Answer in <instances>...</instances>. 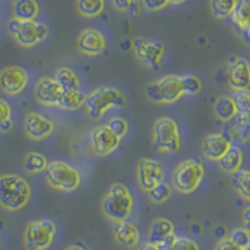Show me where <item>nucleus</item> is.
<instances>
[{
  "mask_svg": "<svg viewBox=\"0 0 250 250\" xmlns=\"http://www.w3.org/2000/svg\"><path fill=\"white\" fill-rule=\"evenodd\" d=\"M31 188L28 180L18 174L0 175V207L8 211H19L28 205Z\"/></svg>",
  "mask_w": 250,
  "mask_h": 250,
  "instance_id": "f257e3e1",
  "label": "nucleus"
},
{
  "mask_svg": "<svg viewBox=\"0 0 250 250\" xmlns=\"http://www.w3.org/2000/svg\"><path fill=\"white\" fill-rule=\"evenodd\" d=\"M134 208L130 191L123 183H113L102 202L103 214L114 223L128 220Z\"/></svg>",
  "mask_w": 250,
  "mask_h": 250,
  "instance_id": "f03ea898",
  "label": "nucleus"
},
{
  "mask_svg": "<svg viewBox=\"0 0 250 250\" xmlns=\"http://www.w3.org/2000/svg\"><path fill=\"white\" fill-rule=\"evenodd\" d=\"M126 104V98L119 89L113 86H103L86 95L84 106L86 108L89 118L98 120L110 109L124 108Z\"/></svg>",
  "mask_w": 250,
  "mask_h": 250,
  "instance_id": "7ed1b4c3",
  "label": "nucleus"
},
{
  "mask_svg": "<svg viewBox=\"0 0 250 250\" xmlns=\"http://www.w3.org/2000/svg\"><path fill=\"white\" fill-rule=\"evenodd\" d=\"M204 174V165L198 158H188L174 169L173 187L182 194H191L198 189Z\"/></svg>",
  "mask_w": 250,
  "mask_h": 250,
  "instance_id": "20e7f679",
  "label": "nucleus"
},
{
  "mask_svg": "<svg viewBox=\"0 0 250 250\" xmlns=\"http://www.w3.org/2000/svg\"><path fill=\"white\" fill-rule=\"evenodd\" d=\"M145 94L155 104H173L185 95L182 77L170 74L149 83L145 88Z\"/></svg>",
  "mask_w": 250,
  "mask_h": 250,
  "instance_id": "39448f33",
  "label": "nucleus"
},
{
  "mask_svg": "<svg viewBox=\"0 0 250 250\" xmlns=\"http://www.w3.org/2000/svg\"><path fill=\"white\" fill-rule=\"evenodd\" d=\"M8 29L15 42L23 48L37 46L38 44L43 43L49 35L48 25L37 20L23 21L13 18L9 20Z\"/></svg>",
  "mask_w": 250,
  "mask_h": 250,
  "instance_id": "423d86ee",
  "label": "nucleus"
},
{
  "mask_svg": "<svg viewBox=\"0 0 250 250\" xmlns=\"http://www.w3.org/2000/svg\"><path fill=\"white\" fill-rule=\"evenodd\" d=\"M45 179L49 187L55 190L71 193L79 188L82 176L79 171L68 163L54 160L49 163L45 169Z\"/></svg>",
  "mask_w": 250,
  "mask_h": 250,
  "instance_id": "0eeeda50",
  "label": "nucleus"
},
{
  "mask_svg": "<svg viewBox=\"0 0 250 250\" xmlns=\"http://www.w3.org/2000/svg\"><path fill=\"white\" fill-rule=\"evenodd\" d=\"M154 146L163 153H178L182 148L179 125L169 117L156 120L153 128Z\"/></svg>",
  "mask_w": 250,
  "mask_h": 250,
  "instance_id": "6e6552de",
  "label": "nucleus"
},
{
  "mask_svg": "<svg viewBox=\"0 0 250 250\" xmlns=\"http://www.w3.org/2000/svg\"><path fill=\"white\" fill-rule=\"evenodd\" d=\"M57 234V225L50 219H38L26 225L23 243L26 250H46Z\"/></svg>",
  "mask_w": 250,
  "mask_h": 250,
  "instance_id": "1a4fd4ad",
  "label": "nucleus"
},
{
  "mask_svg": "<svg viewBox=\"0 0 250 250\" xmlns=\"http://www.w3.org/2000/svg\"><path fill=\"white\" fill-rule=\"evenodd\" d=\"M133 49L135 57L143 65L151 70H159L165 53L164 43L159 40H149L138 37L133 40Z\"/></svg>",
  "mask_w": 250,
  "mask_h": 250,
  "instance_id": "9d476101",
  "label": "nucleus"
},
{
  "mask_svg": "<svg viewBox=\"0 0 250 250\" xmlns=\"http://www.w3.org/2000/svg\"><path fill=\"white\" fill-rule=\"evenodd\" d=\"M89 142L94 154L98 156H108L119 148L122 138H119L106 124L97 125L89 134Z\"/></svg>",
  "mask_w": 250,
  "mask_h": 250,
  "instance_id": "9b49d317",
  "label": "nucleus"
},
{
  "mask_svg": "<svg viewBox=\"0 0 250 250\" xmlns=\"http://www.w3.org/2000/svg\"><path fill=\"white\" fill-rule=\"evenodd\" d=\"M165 169L162 163L150 158H143L137 165L138 185L146 193L151 188L164 182Z\"/></svg>",
  "mask_w": 250,
  "mask_h": 250,
  "instance_id": "f8f14e48",
  "label": "nucleus"
},
{
  "mask_svg": "<svg viewBox=\"0 0 250 250\" xmlns=\"http://www.w3.org/2000/svg\"><path fill=\"white\" fill-rule=\"evenodd\" d=\"M28 83V71L21 66H6L0 71V89L6 95H18L25 89Z\"/></svg>",
  "mask_w": 250,
  "mask_h": 250,
  "instance_id": "ddd939ff",
  "label": "nucleus"
},
{
  "mask_svg": "<svg viewBox=\"0 0 250 250\" xmlns=\"http://www.w3.org/2000/svg\"><path fill=\"white\" fill-rule=\"evenodd\" d=\"M54 122L49 118L44 117L39 113H34V111L26 114L25 119H24V131H25L26 137L30 138L31 140L46 139L54 133Z\"/></svg>",
  "mask_w": 250,
  "mask_h": 250,
  "instance_id": "4468645a",
  "label": "nucleus"
},
{
  "mask_svg": "<svg viewBox=\"0 0 250 250\" xmlns=\"http://www.w3.org/2000/svg\"><path fill=\"white\" fill-rule=\"evenodd\" d=\"M78 50L86 57H97L106 49V40L104 34L98 29H84L77 40Z\"/></svg>",
  "mask_w": 250,
  "mask_h": 250,
  "instance_id": "2eb2a0df",
  "label": "nucleus"
},
{
  "mask_svg": "<svg viewBox=\"0 0 250 250\" xmlns=\"http://www.w3.org/2000/svg\"><path fill=\"white\" fill-rule=\"evenodd\" d=\"M35 98L42 105L57 106L62 94V88L54 78H40L34 89Z\"/></svg>",
  "mask_w": 250,
  "mask_h": 250,
  "instance_id": "dca6fc26",
  "label": "nucleus"
},
{
  "mask_svg": "<svg viewBox=\"0 0 250 250\" xmlns=\"http://www.w3.org/2000/svg\"><path fill=\"white\" fill-rule=\"evenodd\" d=\"M228 83L233 90H243L250 86V64L247 59L235 58L228 66Z\"/></svg>",
  "mask_w": 250,
  "mask_h": 250,
  "instance_id": "f3484780",
  "label": "nucleus"
},
{
  "mask_svg": "<svg viewBox=\"0 0 250 250\" xmlns=\"http://www.w3.org/2000/svg\"><path fill=\"white\" fill-rule=\"evenodd\" d=\"M230 140L223 134H210L203 140L202 153L207 159L218 162L230 148Z\"/></svg>",
  "mask_w": 250,
  "mask_h": 250,
  "instance_id": "a211bd4d",
  "label": "nucleus"
},
{
  "mask_svg": "<svg viewBox=\"0 0 250 250\" xmlns=\"http://www.w3.org/2000/svg\"><path fill=\"white\" fill-rule=\"evenodd\" d=\"M140 239L139 229L137 225L129 222L115 223L114 227V240L119 247L125 249H133L138 245Z\"/></svg>",
  "mask_w": 250,
  "mask_h": 250,
  "instance_id": "6ab92c4d",
  "label": "nucleus"
},
{
  "mask_svg": "<svg viewBox=\"0 0 250 250\" xmlns=\"http://www.w3.org/2000/svg\"><path fill=\"white\" fill-rule=\"evenodd\" d=\"M174 235V224L167 218H158L151 223L148 231V242L151 244H160L165 239Z\"/></svg>",
  "mask_w": 250,
  "mask_h": 250,
  "instance_id": "aec40b11",
  "label": "nucleus"
},
{
  "mask_svg": "<svg viewBox=\"0 0 250 250\" xmlns=\"http://www.w3.org/2000/svg\"><path fill=\"white\" fill-rule=\"evenodd\" d=\"M13 18L23 21L37 20L40 8L37 0H14L13 1Z\"/></svg>",
  "mask_w": 250,
  "mask_h": 250,
  "instance_id": "412c9836",
  "label": "nucleus"
},
{
  "mask_svg": "<svg viewBox=\"0 0 250 250\" xmlns=\"http://www.w3.org/2000/svg\"><path fill=\"white\" fill-rule=\"evenodd\" d=\"M219 167L223 171L228 174H234L235 171L240 170L243 164V151L236 145H230L227 153L218 160Z\"/></svg>",
  "mask_w": 250,
  "mask_h": 250,
  "instance_id": "4be33fe9",
  "label": "nucleus"
},
{
  "mask_svg": "<svg viewBox=\"0 0 250 250\" xmlns=\"http://www.w3.org/2000/svg\"><path fill=\"white\" fill-rule=\"evenodd\" d=\"M86 100V94L82 90H62V97L58 102V108L62 110L73 111L84 106Z\"/></svg>",
  "mask_w": 250,
  "mask_h": 250,
  "instance_id": "5701e85b",
  "label": "nucleus"
},
{
  "mask_svg": "<svg viewBox=\"0 0 250 250\" xmlns=\"http://www.w3.org/2000/svg\"><path fill=\"white\" fill-rule=\"evenodd\" d=\"M214 113L219 120L224 123H229L231 119H234L238 115V110H236L233 98L227 97V95L218 98L214 104Z\"/></svg>",
  "mask_w": 250,
  "mask_h": 250,
  "instance_id": "b1692460",
  "label": "nucleus"
},
{
  "mask_svg": "<svg viewBox=\"0 0 250 250\" xmlns=\"http://www.w3.org/2000/svg\"><path fill=\"white\" fill-rule=\"evenodd\" d=\"M230 134L233 139L240 143L250 140V117L238 114L234 119L230 120Z\"/></svg>",
  "mask_w": 250,
  "mask_h": 250,
  "instance_id": "393cba45",
  "label": "nucleus"
},
{
  "mask_svg": "<svg viewBox=\"0 0 250 250\" xmlns=\"http://www.w3.org/2000/svg\"><path fill=\"white\" fill-rule=\"evenodd\" d=\"M230 17L239 29H250V0H236Z\"/></svg>",
  "mask_w": 250,
  "mask_h": 250,
  "instance_id": "a878e982",
  "label": "nucleus"
},
{
  "mask_svg": "<svg viewBox=\"0 0 250 250\" xmlns=\"http://www.w3.org/2000/svg\"><path fill=\"white\" fill-rule=\"evenodd\" d=\"M54 79L62 90H80V82L78 75L70 68L62 66L55 71Z\"/></svg>",
  "mask_w": 250,
  "mask_h": 250,
  "instance_id": "bb28decb",
  "label": "nucleus"
},
{
  "mask_svg": "<svg viewBox=\"0 0 250 250\" xmlns=\"http://www.w3.org/2000/svg\"><path fill=\"white\" fill-rule=\"evenodd\" d=\"M48 160L46 156L38 151H30L24 158V169L29 174H39L42 171H45L48 167Z\"/></svg>",
  "mask_w": 250,
  "mask_h": 250,
  "instance_id": "cd10ccee",
  "label": "nucleus"
},
{
  "mask_svg": "<svg viewBox=\"0 0 250 250\" xmlns=\"http://www.w3.org/2000/svg\"><path fill=\"white\" fill-rule=\"evenodd\" d=\"M104 9L105 0H77V10L82 17L97 18Z\"/></svg>",
  "mask_w": 250,
  "mask_h": 250,
  "instance_id": "c85d7f7f",
  "label": "nucleus"
},
{
  "mask_svg": "<svg viewBox=\"0 0 250 250\" xmlns=\"http://www.w3.org/2000/svg\"><path fill=\"white\" fill-rule=\"evenodd\" d=\"M231 184L243 199L250 202V170H238L231 174Z\"/></svg>",
  "mask_w": 250,
  "mask_h": 250,
  "instance_id": "c756f323",
  "label": "nucleus"
},
{
  "mask_svg": "<svg viewBox=\"0 0 250 250\" xmlns=\"http://www.w3.org/2000/svg\"><path fill=\"white\" fill-rule=\"evenodd\" d=\"M236 0H209L213 15L218 19H225L231 15Z\"/></svg>",
  "mask_w": 250,
  "mask_h": 250,
  "instance_id": "7c9ffc66",
  "label": "nucleus"
},
{
  "mask_svg": "<svg viewBox=\"0 0 250 250\" xmlns=\"http://www.w3.org/2000/svg\"><path fill=\"white\" fill-rule=\"evenodd\" d=\"M149 199L154 203V204H163V203L168 202L170 199L173 190H171V187L168 183L162 182L158 185L153 187L150 190L146 191Z\"/></svg>",
  "mask_w": 250,
  "mask_h": 250,
  "instance_id": "2f4dec72",
  "label": "nucleus"
},
{
  "mask_svg": "<svg viewBox=\"0 0 250 250\" xmlns=\"http://www.w3.org/2000/svg\"><path fill=\"white\" fill-rule=\"evenodd\" d=\"M183 79V85H184V94L187 95H196L200 93L203 88L202 80L195 75H182Z\"/></svg>",
  "mask_w": 250,
  "mask_h": 250,
  "instance_id": "473e14b6",
  "label": "nucleus"
},
{
  "mask_svg": "<svg viewBox=\"0 0 250 250\" xmlns=\"http://www.w3.org/2000/svg\"><path fill=\"white\" fill-rule=\"evenodd\" d=\"M106 125L122 139L126 137V134L129 131V123L126 122V119L122 117H113L111 119H109Z\"/></svg>",
  "mask_w": 250,
  "mask_h": 250,
  "instance_id": "72a5a7b5",
  "label": "nucleus"
},
{
  "mask_svg": "<svg viewBox=\"0 0 250 250\" xmlns=\"http://www.w3.org/2000/svg\"><path fill=\"white\" fill-rule=\"evenodd\" d=\"M231 242L235 243L240 248L245 249L250 245V233L245 229V228H238L231 231L230 236H229Z\"/></svg>",
  "mask_w": 250,
  "mask_h": 250,
  "instance_id": "f704fd0d",
  "label": "nucleus"
},
{
  "mask_svg": "<svg viewBox=\"0 0 250 250\" xmlns=\"http://www.w3.org/2000/svg\"><path fill=\"white\" fill-rule=\"evenodd\" d=\"M171 250H199V245L189 238H174Z\"/></svg>",
  "mask_w": 250,
  "mask_h": 250,
  "instance_id": "c9c22d12",
  "label": "nucleus"
},
{
  "mask_svg": "<svg viewBox=\"0 0 250 250\" xmlns=\"http://www.w3.org/2000/svg\"><path fill=\"white\" fill-rule=\"evenodd\" d=\"M143 8L146 12H159L169 5L168 0H142Z\"/></svg>",
  "mask_w": 250,
  "mask_h": 250,
  "instance_id": "e433bc0d",
  "label": "nucleus"
},
{
  "mask_svg": "<svg viewBox=\"0 0 250 250\" xmlns=\"http://www.w3.org/2000/svg\"><path fill=\"white\" fill-rule=\"evenodd\" d=\"M12 119V106L5 99L0 98V124Z\"/></svg>",
  "mask_w": 250,
  "mask_h": 250,
  "instance_id": "4c0bfd02",
  "label": "nucleus"
},
{
  "mask_svg": "<svg viewBox=\"0 0 250 250\" xmlns=\"http://www.w3.org/2000/svg\"><path fill=\"white\" fill-rule=\"evenodd\" d=\"M214 250H244L235 243H233L229 238H223L216 243Z\"/></svg>",
  "mask_w": 250,
  "mask_h": 250,
  "instance_id": "58836bf2",
  "label": "nucleus"
},
{
  "mask_svg": "<svg viewBox=\"0 0 250 250\" xmlns=\"http://www.w3.org/2000/svg\"><path fill=\"white\" fill-rule=\"evenodd\" d=\"M134 1L135 0H111L113 6L117 9L118 12H128Z\"/></svg>",
  "mask_w": 250,
  "mask_h": 250,
  "instance_id": "ea45409f",
  "label": "nucleus"
},
{
  "mask_svg": "<svg viewBox=\"0 0 250 250\" xmlns=\"http://www.w3.org/2000/svg\"><path fill=\"white\" fill-rule=\"evenodd\" d=\"M13 129V120L9 119L0 124V131L1 133H9Z\"/></svg>",
  "mask_w": 250,
  "mask_h": 250,
  "instance_id": "a19ab883",
  "label": "nucleus"
},
{
  "mask_svg": "<svg viewBox=\"0 0 250 250\" xmlns=\"http://www.w3.org/2000/svg\"><path fill=\"white\" fill-rule=\"evenodd\" d=\"M243 223H244L245 229L250 233V208H248L243 214Z\"/></svg>",
  "mask_w": 250,
  "mask_h": 250,
  "instance_id": "79ce46f5",
  "label": "nucleus"
},
{
  "mask_svg": "<svg viewBox=\"0 0 250 250\" xmlns=\"http://www.w3.org/2000/svg\"><path fill=\"white\" fill-rule=\"evenodd\" d=\"M137 250H160V249L158 248V245L151 244V243L146 242V243H144V244L140 245Z\"/></svg>",
  "mask_w": 250,
  "mask_h": 250,
  "instance_id": "37998d69",
  "label": "nucleus"
},
{
  "mask_svg": "<svg viewBox=\"0 0 250 250\" xmlns=\"http://www.w3.org/2000/svg\"><path fill=\"white\" fill-rule=\"evenodd\" d=\"M64 250H86V249L84 247H82V245L71 244V245H69V247H66Z\"/></svg>",
  "mask_w": 250,
  "mask_h": 250,
  "instance_id": "c03bdc74",
  "label": "nucleus"
},
{
  "mask_svg": "<svg viewBox=\"0 0 250 250\" xmlns=\"http://www.w3.org/2000/svg\"><path fill=\"white\" fill-rule=\"evenodd\" d=\"M169 4H171V5H180V4L185 3L187 0H168Z\"/></svg>",
  "mask_w": 250,
  "mask_h": 250,
  "instance_id": "a18cd8bd",
  "label": "nucleus"
},
{
  "mask_svg": "<svg viewBox=\"0 0 250 250\" xmlns=\"http://www.w3.org/2000/svg\"><path fill=\"white\" fill-rule=\"evenodd\" d=\"M244 31H245V33H247L248 35H249V38H250V29H247V30H244Z\"/></svg>",
  "mask_w": 250,
  "mask_h": 250,
  "instance_id": "49530a36",
  "label": "nucleus"
},
{
  "mask_svg": "<svg viewBox=\"0 0 250 250\" xmlns=\"http://www.w3.org/2000/svg\"><path fill=\"white\" fill-rule=\"evenodd\" d=\"M244 250H250V245H249V247H248V248H245Z\"/></svg>",
  "mask_w": 250,
  "mask_h": 250,
  "instance_id": "de8ad7c7",
  "label": "nucleus"
},
{
  "mask_svg": "<svg viewBox=\"0 0 250 250\" xmlns=\"http://www.w3.org/2000/svg\"><path fill=\"white\" fill-rule=\"evenodd\" d=\"M0 247H1V243H0Z\"/></svg>",
  "mask_w": 250,
  "mask_h": 250,
  "instance_id": "09e8293b",
  "label": "nucleus"
},
{
  "mask_svg": "<svg viewBox=\"0 0 250 250\" xmlns=\"http://www.w3.org/2000/svg\"><path fill=\"white\" fill-rule=\"evenodd\" d=\"M0 23H1V19H0Z\"/></svg>",
  "mask_w": 250,
  "mask_h": 250,
  "instance_id": "8fccbe9b",
  "label": "nucleus"
}]
</instances>
